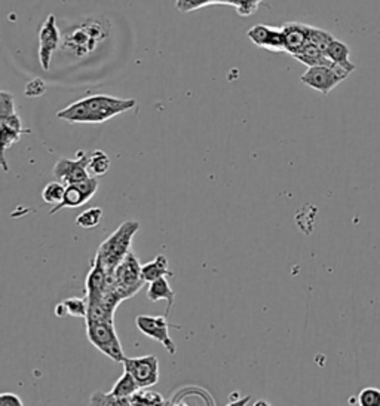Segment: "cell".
<instances>
[{
  "label": "cell",
  "mask_w": 380,
  "mask_h": 406,
  "mask_svg": "<svg viewBox=\"0 0 380 406\" xmlns=\"http://www.w3.org/2000/svg\"><path fill=\"white\" fill-rule=\"evenodd\" d=\"M137 102L134 98H117L97 94L69 104L57 116L71 124H99L112 120L113 116L131 111Z\"/></svg>",
  "instance_id": "1"
},
{
  "label": "cell",
  "mask_w": 380,
  "mask_h": 406,
  "mask_svg": "<svg viewBox=\"0 0 380 406\" xmlns=\"http://www.w3.org/2000/svg\"><path fill=\"white\" fill-rule=\"evenodd\" d=\"M139 229L140 223L137 221H126L110 237L102 243L95 256L102 259L107 271H113L122 262V259L130 253L132 238L139 232Z\"/></svg>",
  "instance_id": "2"
},
{
  "label": "cell",
  "mask_w": 380,
  "mask_h": 406,
  "mask_svg": "<svg viewBox=\"0 0 380 406\" xmlns=\"http://www.w3.org/2000/svg\"><path fill=\"white\" fill-rule=\"evenodd\" d=\"M89 342L104 356L116 363H123L126 359L113 322H85Z\"/></svg>",
  "instance_id": "3"
},
{
  "label": "cell",
  "mask_w": 380,
  "mask_h": 406,
  "mask_svg": "<svg viewBox=\"0 0 380 406\" xmlns=\"http://www.w3.org/2000/svg\"><path fill=\"white\" fill-rule=\"evenodd\" d=\"M141 267L143 265L140 264L139 258L131 250L122 259V262L112 271L116 283V292L122 301L132 297L140 291L141 286L146 283L141 275Z\"/></svg>",
  "instance_id": "4"
},
{
  "label": "cell",
  "mask_w": 380,
  "mask_h": 406,
  "mask_svg": "<svg viewBox=\"0 0 380 406\" xmlns=\"http://www.w3.org/2000/svg\"><path fill=\"white\" fill-rule=\"evenodd\" d=\"M351 75L345 67L334 63L333 66H312L300 76V80L309 88L315 89L324 95L330 94L331 89L336 88L342 80Z\"/></svg>",
  "instance_id": "5"
},
{
  "label": "cell",
  "mask_w": 380,
  "mask_h": 406,
  "mask_svg": "<svg viewBox=\"0 0 380 406\" xmlns=\"http://www.w3.org/2000/svg\"><path fill=\"white\" fill-rule=\"evenodd\" d=\"M135 324H137L139 330L152 339L158 341L159 344L164 347L171 356H174L177 353V346L173 341V338L169 337V328H176L177 326H171L168 323V317L165 315H147V314H140L135 319Z\"/></svg>",
  "instance_id": "6"
},
{
  "label": "cell",
  "mask_w": 380,
  "mask_h": 406,
  "mask_svg": "<svg viewBox=\"0 0 380 406\" xmlns=\"http://www.w3.org/2000/svg\"><path fill=\"white\" fill-rule=\"evenodd\" d=\"M89 155H91V153L78 152L76 159L62 158L57 161L52 170L54 177L64 183L66 186L84 182L88 177H91V173H89L88 170Z\"/></svg>",
  "instance_id": "7"
},
{
  "label": "cell",
  "mask_w": 380,
  "mask_h": 406,
  "mask_svg": "<svg viewBox=\"0 0 380 406\" xmlns=\"http://www.w3.org/2000/svg\"><path fill=\"white\" fill-rule=\"evenodd\" d=\"M125 371H128L141 389L158 384L159 381V360L155 354L143 357H126L123 360Z\"/></svg>",
  "instance_id": "8"
},
{
  "label": "cell",
  "mask_w": 380,
  "mask_h": 406,
  "mask_svg": "<svg viewBox=\"0 0 380 406\" xmlns=\"http://www.w3.org/2000/svg\"><path fill=\"white\" fill-rule=\"evenodd\" d=\"M98 191V180L95 176L88 177L84 182L67 185L62 201L49 210V214H56L62 209H78L86 204Z\"/></svg>",
  "instance_id": "9"
},
{
  "label": "cell",
  "mask_w": 380,
  "mask_h": 406,
  "mask_svg": "<svg viewBox=\"0 0 380 406\" xmlns=\"http://www.w3.org/2000/svg\"><path fill=\"white\" fill-rule=\"evenodd\" d=\"M60 41L61 36L57 27L56 15H49L39 32V61L43 70H49L52 56L58 49Z\"/></svg>",
  "instance_id": "10"
},
{
  "label": "cell",
  "mask_w": 380,
  "mask_h": 406,
  "mask_svg": "<svg viewBox=\"0 0 380 406\" xmlns=\"http://www.w3.org/2000/svg\"><path fill=\"white\" fill-rule=\"evenodd\" d=\"M248 39L260 48H265L272 52H285L284 48V34L281 29L266 24H256L247 32Z\"/></svg>",
  "instance_id": "11"
},
{
  "label": "cell",
  "mask_w": 380,
  "mask_h": 406,
  "mask_svg": "<svg viewBox=\"0 0 380 406\" xmlns=\"http://www.w3.org/2000/svg\"><path fill=\"white\" fill-rule=\"evenodd\" d=\"M281 30L284 34L285 52L292 54V56L300 52L309 42V25L302 23H285L281 25Z\"/></svg>",
  "instance_id": "12"
},
{
  "label": "cell",
  "mask_w": 380,
  "mask_h": 406,
  "mask_svg": "<svg viewBox=\"0 0 380 406\" xmlns=\"http://www.w3.org/2000/svg\"><path fill=\"white\" fill-rule=\"evenodd\" d=\"M107 274L108 271L104 267V264L102 262V259L97 258L94 259V265L89 271V274L86 277V296L85 300L86 301H94V300H99L102 297L104 289H106V283H107Z\"/></svg>",
  "instance_id": "13"
},
{
  "label": "cell",
  "mask_w": 380,
  "mask_h": 406,
  "mask_svg": "<svg viewBox=\"0 0 380 406\" xmlns=\"http://www.w3.org/2000/svg\"><path fill=\"white\" fill-rule=\"evenodd\" d=\"M147 300L150 302H159V301H167V310H165V317H169L171 308H173L174 301H176V292L171 289L168 280L165 277H161L155 282L149 283L147 289Z\"/></svg>",
  "instance_id": "14"
},
{
  "label": "cell",
  "mask_w": 380,
  "mask_h": 406,
  "mask_svg": "<svg viewBox=\"0 0 380 406\" xmlns=\"http://www.w3.org/2000/svg\"><path fill=\"white\" fill-rule=\"evenodd\" d=\"M141 275L146 283H152L161 277H173V271L168 269V259L165 255H158L150 262L141 267Z\"/></svg>",
  "instance_id": "15"
},
{
  "label": "cell",
  "mask_w": 380,
  "mask_h": 406,
  "mask_svg": "<svg viewBox=\"0 0 380 406\" xmlns=\"http://www.w3.org/2000/svg\"><path fill=\"white\" fill-rule=\"evenodd\" d=\"M296 60H298L303 65H306L307 67H312V66H333L334 63L325 56V52L321 51L316 45L307 42L306 47L293 56Z\"/></svg>",
  "instance_id": "16"
},
{
  "label": "cell",
  "mask_w": 380,
  "mask_h": 406,
  "mask_svg": "<svg viewBox=\"0 0 380 406\" xmlns=\"http://www.w3.org/2000/svg\"><path fill=\"white\" fill-rule=\"evenodd\" d=\"M325 56H327L333 63H336V65L345 67L348 71H354L355 70V65L351 61V48L345 42L334 39L330 45L327 51H325Z\"/></svg>",
  "instance_id": "17"
},
{
  "label": "cell",
  "mask_w": 380,
  "mask_h": 406,
  "mask_svg": "<svg viewBox=\"0 0 380 406\" xmlns=\"http://www.w3.org/2000/svg\"><path fill=\"white\" fill-rule=\"evenodd\" d=\"M88 311L86 300L80 297H69V300L57 304L56 315L57 317H64V315H71L76 319H85Z\"/></svg>",
  "instance_id": "18"
},
{
  "label": "cell",
  "mask_w": 380,
  "mask_h": 406,
  "mask_svg": "<svg viewBox=\"0 0 380 406\" xmlns=\"http://www.w3.org/2000/svg\"><path fill=\"white\" fill-rule=\"evenodd\" d=\"M141 387L139 385V383L135 381V378L128 372L125 371L122 374V376L119 380L116 381V384L113 385L112 389V394L117 396V398H123V399H130L134 393H137Z\"/></svg>",
  "instance_id": "19"
},
{
  "label": "cell",
  "mask_w": 380,
  "mask_h": 406,
  "mask_svg": "<svg viewBox=\"0 0 380 406\" xmlns=\"http://www.w3.org/2000/svg\"><path fill=\"white\" fill-rule=\"evenodd\" d=\"M88 170L91 176L99 177L104 176L108 170H110V158H108L107 153L104 150H94L91 155H89V162H88Z\"/></svg>",
  "instance_id": "20"
},
{
  "label": "cell",
  "mask_w": 380,
  "mask_h": 406,
  "mask_svg": "<svg viewBox=\"0 0 380 406\" xmlns=\"http://www.w3.org/2000/svg\"><path fill=\"white\" fill-rule=\"evenodd\" d=\"M103 219V209L102 207H91L85 212L80 213L76 218V225L84 229H93L97 228L99 222Z\"/></svg>",
  "instance_id": "21"
},
{
  "label": "cell",
  "mask_w": 380,
  "mask_h": 406,
  "mask_svg": "<svg viewBox=\"0 0 380 406\" xmlns=\"http://www.w3.org/2000/svg\"><path fill=\"white\" fill-rule=\"evenodd\" d=\"M64 192H66L64 183L60 182V180H56V182H49L43 188L42 200L47 204L58 205L62 201V198H64Z\"/></svg>",
  "instance_id": "22"
},
{
  "label": "cell",
  "mask_w": 380,
  "mask_h": 406,
  "mask_svg": "<svg viewBox=\"0 0 380 406\" xmlns=\"http://www.w3.org/2000/svg\"><path fill=\"white\" fill-rule=\"evenodd\" d=\"M131 405H164L165 399L159 393L140 389L130 398Z\"/></svg>",
  "instance_id": "23"
},
{
  "label": "cell",
  "mask_w": 380,
  "mask_h": 406,
  "mask_svg": "<svg viewBox=\"0 0 380 406\" xmlns=\"http://www.w3.org/2000/svg\"><path fill=\"white\" fill-rule=\"evenodd\" d=\"M0 128H2V166H3V170L8 171V166H6V161H5V153L6 150L12 146L14 143H16L18 140H20L21 134L20 131H16L11 127H8V125L5 124H0Z\"/></svg>",
  "instance_id": "24"
},
{
  "label": "cell",
  "mask_w": 380,
  "mask_h": 406,
  "mask_svg": "<svg viewBox=\"0 0 380 406\" xmlns=\"http://www.w3.org/2000/svg\"><path fill=\"white\" fill-rule=\"evenodd\" d=\"M336 39L334 36L329 32H325L322 29H318V27H312L309 25V42L316 45L321 51H327L329 45Z\"/></svg>",
  "instance_id": "25"
},
{
  "label": "cell",
  "mask_w": 380,
  "mask_h": 406,
  "mask_svg": "<svg viewBox=\"0 0 380 406\" xmlns=\"http://www.w3.org/2000/svg\"><path fill=\"white\" fill-rule=\"evenodd\" d=\"M91 405H131L130 399L117 398L112 393H103V392H95L91 396Z\"/></svg>",
  "instance_id": "26"
},
{
  "label": "cell",
  "mask_w": 380,
  "mask_h": 406,
  "mask_svg": "<svg viewBox=\"0 0 380 406\" xmlns=\"http://www.w3.org/2000/svg\"><path fill=\"white\" fill-rule=\"evenodd\" d=\"M260 3V0H230V5L237 9L238 15L241 16H250L254 14Z\"/></svg>",
  "instance_id": "27"
},
{
  "label": "cell",
  "mask_w": 380,
  "mask_h": 406,
  "mask_svg": "<svg viewBox=\"0 0 380 406\" xmlns=\"http://www.w3.org/2000/svg\"><path fill=\"white\" fill-rule=\"evenodd\" d=\"M358 402L363 406H380V390L376 387H367L358 394Z\"/></svg>",
  "instance_id": "28"
},
{
  "label": "cell",
  "mask_w": 380,
  "mask_h": 406,
  "mask_svg": "<svg viewBox=\"0 0 380 406\" xmlns=\"http://www.w3.org/2000/svg\"><path fill=\"white\" fill-rule=\"evenodd\" d=\"M14 113H16L14 95L8 91H2L0 93V120L8 118Z\"/></svg>",
  "instance_id": "29"
},
{
  "label": "cell",
  "mask_w": 380,
  "mask_h": 406,
  "mask_svg": "<svg viewBox=\"0 0 380 406\" xmlns=\"http://www.w3.org/2000/svg\"><path fill=\"white\" fill-rule=\"evenodd\" d=\"M45 93H47V84H45V80L40 78L32 79L30 82H27L24 88V95L29 98L42 97Z\"/></svg>",
  "instance_id": "30"
},
{
  "label": "cell",
  "mask_w": 380,
  "mask_h": 406,
  "mask_svg": "<svg viewBox=\"0 0 380 406\" xmlns=\"http://www.w3.org/2000/svg\"><path fill=\"white\" fill-rule=\"evenodd\" d=\"M208 5H213V0H177L176 2V8L180 12H192Z\"/></svg>",
  "instance_id": "31"
},
{
  "label": "cell",
  "mask_w": 380,
  "mask_h": 406,
  "mask_svg": "<svg viewBox=\"0 0 380 406\" xmlns=\"http://www.w3.org/2000/svg\"><path fill=\"white\" fill-rule=\"evenodd\" d=\"M0 124H5V125H8V127H11V128H14V130H16V131H20V133H30V130H24V127H23V121H21V118H20V115L18 113H14V115H11V116H8V118H3V120H0Z\"/></svg>",
  "instance_id": "32"
},
{
  "label": "cell",
  "mask_w": 380,
  "mask_h": 406,
  "mask_svg": "<svg viewBox=\"0 0 380 406\" xmlns=\"http://www.w3.org/2000/svg\"><path fill=\"white\" fill-rule=\"evenodd\" d=\"M0 405L2 406H23L24 402L21 401L20 396H16L15 393H3L0 396Z\"/></svg>",
  "instance_id": "33"
},
{
  "label": "cell",
  "mask_w": 380,
  "mask_h": 406,
  "mask_svg": "<svg viewBox=\"0 0 380 406\" xmlns=\"http://www.w3.org/2000/svg\"><path fill=\"white\" fill-rule=\"evenodd\" d=\"M260 2H263V0H260Z\"/></svg>",
  "instance_id": "34"
}]
</instances>
